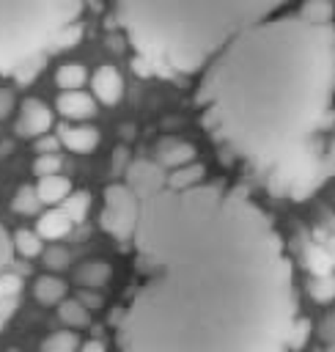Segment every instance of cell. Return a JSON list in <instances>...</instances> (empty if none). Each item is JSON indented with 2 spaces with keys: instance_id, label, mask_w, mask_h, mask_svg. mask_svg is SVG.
Returning <instances> with one entry per match:
<instances>
[{
  "instance_id": "obj_1",
  "label": "cell",
  "mask_w": 335,
  "mask_h": 352,
  "mask_svg": "<svg viewBox=\"0 0 335 352\" xmlns=\"http://www.w3.org/2000/svg\"><path fill=\"white\" fill-rule=\"evenodd\" d=\"M135 195L140 280L115 316L118 352H286L294 270L272 217L222 182Z\"/></svg>"
},
{
  "instance_id": "obj_2",
  "label": "cell",
  "mask_w": 335,
  "mask_h": 352,
  "mask_svg": "<svg viewBox=\"0 0 335 352\" xmlns=\"http://www.w3.org/2000/svg\"><path fill=\"white\" fill-rule=\"evenodd\" d=\"M200 121L275 192L297 198L319 179V135L335 99V28L272 16L225 44L195 88Z\"/></svg>"
},
{
  "instance_id": "obj_3",
  "label": "cell",
  "mask_w": 335,
  "mask_h": 352,
  "mask_svg": "<svg viewBox=\"0 0 335 352\" xmlns=\"http://www.w3.org/2000/svg\"><path fill=\"white\" fill-rule=\"evenodd\" d=\"M280 6L286 0H113V16L135 52V72L187 77Z\"/></svg>"
},
{
  "instance_id": "obj_4",
  "label": "cell",
  "mask_w": 335,
  "mask_h": 352,
  "mask_svg": "<svg viewBox=\"0 0 335 352\" xmlns=\"http://www.w3.org/2000/svg\"><path fill=\"white\" fill-rule=\"evenodd\" d=\"M82 0H0V74L27 77L49 50L80 38Z\"/></svg>"
},
{
  "instance_id": "obj_5",
  "label": "cell",
  "mask_w": 335,
  "mask_h": 352,
  "mask_svg": "<svg viewBox=\"0 0 335 352\" xmlns=\"http://www.w3.org/2000/svg\"><path fill=\"white\" fill-rule=\"evenodd\" d=\"M104 206H102V214H99V226L115 236V239H132V231H135V223H137V209H140V201L137 195L129 190L126 182H113L104 187Z\"/></svg>"
},
{
  "instance_id": "obj_6",
  "label": "cell",
  "mask_w": 335,
  "mask_h": 352,
  "mask_svg": "<svg viewBox=\"0 0 335 352\" xmlns=\"http://www.w3.org/2000/svg\"><path fill=\"white\" fill-rule=\"evenodd\" d=\"M49 129H52V110H49L41 99H36V96L22 99L19 116H16V124H14V132H16L19 138L36 140V138L47 135Z\"/></svg>"
},
{
  "instance_id": "obj_7",
  "label": "cell",
  "mask_w": 335,
  "mask_h": 352,
  "mask_svg": "<svg viewBox=\"0 0 335 352\" xmlns=\"http://www.w3.org/2000/svg\"><path fill=\"white\" fill-rule=\"evenodd\" d=\"M91 96L96 99V102H102V104H118L121 102V96H124V77H121V72L115 69V66H110V63H104V66H99L93 74H91Z\"/></svg>"
},
{
  "instance_id": "obj_8",
  "label": "cell",
  "mask_w": 335,
  "mask_h": 352,
  "mask_svg": "<svg viewBox=\"0 0 335 352\" xmlns=\"http://www.w3.org/2000/svg\"><path fill=\"white\" fill-rule=\"evenodd\" d=\"M58 140H60V146H66L74 154H91L99 146L102 135L91 124H63L58 129Z\"/></svg>"
},
{
  "instance_id": "obj_9",
  "label": "cell",
  "mask_w": 335,
  "mask_h": 352,
  "mask_svg": "<svg viewBox=\"0 0 335 352\" xmlns=\"http://www.w3.org/2000/svg\"><path fill=\"white\" fill-rule=\"evenodd\" d=\"M55 110L69 121H85L96 116V99L85 91H60L55 99Z\"/></svg>"
},
{
  "instance_id": "obj_10",
  "label": "cell",
  "mask_w": 335,
  "mask_h": 352,
  "mask_svg": "<svg viewBox=\"0 0 335 352\" xmlns=\"http://www.w3.org/2000/svg\"><path fill=\"white\" fill-rule=\"evenodd\" d=\"M195 160V146L187 143V140H178V138H162L157 143V157L154 162L165 170H176L181 165H189Z\"/></svg>"
},
{
  "instance_id": "obj_11",
  "label": "cell",
  "mask_w": 335,
  "mask_h": 352,
  "mask_svg": "<svg viewBox=\"0 0 335 352\" xmlns=\"http://www.w3.org/2000/svg\"><path fill=\"white\" fill-rule=\"evenodd\" d=\"M110 278H113V267L107 261H102V258H88L74 272V280L80 283V289H96V292L102 286H107Z\"/></svg>"
},
{
  "instance_id": "obj_12",
  "label": "cell",
  "mask_w": 335,
  "mask_h": 352,
  "mask_svg": "<svg viewBox=\"0 0 335 352\" xmlns=\"http://www.w3.org/2000/svg\"><path fill=\"white\" fill-rule=\"evenodd\" d=\"M33 297L38 305H60L66 300V280L47 272L33 280Z\"/></svg>"
},
{
  "instance_id": "obj_13",
  "label": "cell",
  "mask_w": 335,
  "mask_h": 352,
  "mask_svg": "<svg viewBox=\"0 0 335 352\" xmlns=\"http://www.w3.org/2000/svg\"><path fill=\"white\" fill-rule=\"evenodd\" d=\"M69 192H71V182H69L66 176H60V173L44 176V179H38V184H36V195H38V201L47 204V206H60V204L69 198Z\"/></svg>"
},
{
  "instance_id": "obj_14",
  "label": "cell",
  "mask_w": 335,
  "mask_h": 352,
  "mask_svg": "<svg viewBox=\"0 0 335 352\" xmlns=\"http://www.w3.org/2000/svg\"><path fill=\"white\" fill-rule=\"evenodd\" d=\"M71 220L60 212V206H55V209H49V212H44L38 220H36V234L41 236V239H60V236H66L69 231H71Z\"/></svg>"
},
{
  "instance_id": "obj_15",
  "label": "cell",
  "mask_w": 335,
  "mask_h": 352,
  "mask_svg": "<svg viewBox=\"0 0 335 352\" xmlns=\"http://www.w3.org/2000/svg\"><path fill=\"white\" fill-rule=\"evenodd\" d=\"M200 182H206V168L200 162L181 165L176 170H168V176H165V184L173 190H187V187H195Z\"/></svg>"
},
{
  "instance_id": "obj_16",
  "label": "cell",
  "mask_w": 335,
  "mask_h": 352,
  "mask_svg": "<svg viewBox=\"0 0 335 352\" xmlns=\"http://www.w3.org/2000/svg\"><path fill=\"white\" fill-rule=\"evenodd\" d=\"M55 82H58L60 91H82V85L88 82V72H85L82 63L69 60V63H60V66H58Z\"/></svg>"
},
{
  "instance_id": "obj_17",
  "label": "cell",
  "mask_w": 335,
  "mask_h": 352,
  "mask_svg": "<svg viewBox=\"0 0 335 352\" xmlns=\"http://www.w3.org/2000/svg\"><path fill=\"white\" fill-rule=\"evenodd\" d=\"M11 242H14V253H19L25 258H36L44 253V239L33 228H16Z\"/></svg>"
},
{
  "instance_id": "obj_18",
  "label": "cell",
  "mask_w": 335,
  "mask_h": 352,
  "mask_svg": "<svg viewBox=\"0 0 335 352\" xmlns=\"http://www.w3.org/2000/svg\"><path fill=\"white\" fill-rule=\"evenodd\" d=\"M299 16L310 25H332L335 6H332V0H305L299 6Z\"/></svg>"
},
{
  "instance_id": "obj_19",
  "label": "cell",
  "mask_w": 335,
  "mask_h": 352,
  "mask_svg": "<svg viewBox=\"0 0 335 352\" xmlns=\"http://www.w3.org/2000/svg\"><path fill=\"white\" fill-rule=\"evenodd\" d=\"M58 319L69 327V330H82L91 324V311H85L77 300H63L58 305Z\"/></svg>"
},
{
  "instance_id": "obj_20",
  "label": "cell",
  "mask_w": 335,
  "mask_h": 352,
  "mask_svg": "<svg viewBox=\"0 0 335 352\" xmlns=\"http://www.w3.org/2000/svg\"><path fill=\"white\" fill-rule=\"evenodd\" d=\"M88 209H91V192H85V190H71L69 198L60 204V212L71 223H82L88 217Z\"/></svg>"
},
{
  "instance_id": "obj_21",
  "label": "cell",
  "mask_w": 335,
  "mask_h": 352,
  "mask_svg": "<svg viewBox=\"0 0 335 352\" xmlns=\"http://www.w3.org/2000/svg\"><path fill=\"white\" fill-rule=\"evenodd\" d=\"M77 349H80V338L74 330H58L41 341V352H77Z\"/></svg>"
},
{
  "instance_id": "obj_22",
  "label": "cell",
  "mask_w": 335,
  "mask_h": 352,
  "mask_svg": "<svg viewBox=\"0 0 335 352\" xmlns=\"http://www.w3.org/2000/svg\"><path fill=\"white\" fill-rule=\"evenodd\" d=\"M305 267L310 270V275H332V258H330L327 248L308 245L305 248Z\"/></svg>"
},
{
  "instance_id": "obj_23",
  "label": "cell",
  "mask_w": 335,
  "mask_h": 352,
  "mask_svg": "<svg viewBox=\"0 0 335 352\" xmlns=\"http://www.w3.org/2000/svg\"><path fill=\"white\" fill-rule=\"evenodd\" d=\"M308 294L313 302L319 305H327L335 300V278L332 275H313L308 280Z\"/></svg>"
},
{
  "instance_id": "obj_24",
  "label": "cell",
  "mask_w": 335,
  "mask_h": 352,
  "mask_svg": "<svg viewBox=\"0 0 335 352\" xmlns=\"http://www.w3.org/2000/svg\"><path fill=\"white\" fill-rule=\"evenodd\" d=\"M38 206H41V201H38L33 184H22V187L14 192V198H11V209H14L16 214H36Z\"/></svg>"
},
{
  "instance_id": "obj_25",
  "label": "cell",
  "mask_w": 335,
  "mask_h": 352,
  "mask_svg": "<svg viewBox=\"0 0 335 352\" xmlns=\"http://www.w3.org/2000/svg\"><path fill=\"white\" fill-rule=\"evenodd\" d=\"M41 261H44V267L55 275V272H60V270L69 267V250H66L63 245H49V248H44Z\"/></svg>"
},
{
  "instance_id": "obj_26",
  "label": "cell",
  "mask_w": 335,
  "mask_h": 352,
  "mask_svg": "<svg viewBox=\"0 0 335 352\" xmlns=\"http://www.w3.org/2000/svg\"><path fill=\"white\" fill-rule=\"evenodd\" d=\"M58 170H60V157H58V154H38L36 162H33V173H36L38 179L55 176Z\"/></svg>"
},
{
  "instance_id": "obj_27",
  "label": "cell",
  "mask_w": 335,
  "mask_h": 352,
  "mask_svg": "<svg viewBox=\"0 0 335 352\" xmlns=\"http://www.w3.org/2000/svg\"><path fill=\"white\" fill-rule=\"evenodd\" d=\"M85 311H99L102 305H104V297L96 292V289H80L77 292V297H74Z\"/></svg>"
},
{
  "instance_id": "obj_28",
  "label": "cell",
  "mask_w": 335,
  "mask_h": 352,
  "mask_svg": "<svg viewBox=\"0 0 335 352\" xmlns=\"http://www.w3.org/2000/svg\"><path fill=\"white\" fill-rule=\"evenodd\" d=\"M14 258V242H11V234L5 231V226L0 223V272L11 264Z\"/></svg>"
},
{
  "instance_id": "obj_29",
  "label": "cell",
  "mask_w": 335,
  "mask_h": 352,
  "mask_svg": "<svg viewBox=\"0 0 335 352\" xmlns=\"http://www.w3.org/2000/svg\"><path fill=\"white\" fill-rule=\"evenodd\" d=\"M19 289H22V278H16V275H3V272H0V300L14 297Z\"/></svg>"
},
{
  "instance_id": "obj_30",
  "label": "cell",
  "mask_w": 335,
  "mask_h": 352,
  "mask_svg": "<svg viewBox=\"0 0 335 352\" xmlns=\"http://www.w3.org/2000/svg\"><path fill=\"white\" fill-rule=\"evenodd\" d=\"M58 148H60V140H58V135H41V138H36V151L38 154H58Z\"/></svg>"
},
{
  "instance_id": "obj_31",
  "label": "cell",
  "mask_w": 335,
  "mask_h": 352,
  "mask_svg": "<svg viewBox=\"0 0 335 352\" xmlns=\"http://www.w3.org/2000/svg\"><path fill=\"white\" fill-rule=\"evenodd\" d=\"M308 333H310V327H308V322H302V319H297V324H294V333H291V349H302L305 346V341H308Z\"/></svg>"
},
{
  "instance_id": "obj_32",
  "label": "cell",
  "mask_w": 335,
  "mask_h": 352,
  "mask_svg": "<svg viewBox=\"0 0 335 352\" xmlns=\"http://www.w3.org/2000/svg\"><path fill=\"white\" fill-rule=\"evenodd\" d=\"M319 336H321L324 341L335 344V311H330V314L321 319V324H319Z\"/></svg>"
},
{
  "instance_id": "obj_33",
  "label": "cell",
  "mask_w": 335,
  "mask_h": 352,
  "mask_svg": "<svg viewBox=\"0 0 335 352\" xmlns=\"http://www.w3.org/2000/svg\"><path fill=\"white\" fill-rule=\"evenodd\" d=\"M14 107H16L14 94H11L8 88H0V121H5V118L14 113Z\"/></svg>"
},
{
  "instance_id": "obj_34",
  "label": "cell",
  "mask_w": 335,
  "mask_h": 352,
  "mask_svg": "<svg viewBox=\"0 0 335 352\" xmlns=\"http://www.w3.org/2000/svg\"><path fill=\"white\" fill-rule=\"evenodd\" d=\"M129 162H132V160L126 157V148H124V146H118V148H115V157H113L115 170H126V168H129Z\"/></svg>"
},
{
  "instance_id": "obj_35",
  "label": "cell",
  "mask_w": 335,
  "mask_h": 352,
  "mask_svg": "<svg viewBox=\"0 0 335 352\" xmlns=\"http://www.w3.org/2000/svg\"><path fill=\"white\" fill-rule=\"evenodd\" d=\"M77 352H107V349H104L102 341H85V344H80Z\"/></svg>"
},
{
  "instance_id": "obj_36",
  "label": "cell",
  "mask_w": 335,
  "mask_h": 352,
  "mask_svg": "<svg viewBox=\"0 0 335 352\" xmlns=\"http://www.w3.org/2000/svg\"><path fill=\"white\" fill-rule=\"evenodd\" d=\"M327 253H330V258H332V267H335V236L330 239V248H327Z\"/></svg>"
},
{
  "instance_id": "obj_37",
  "label": "cell",
  "mask_w": 335,
  "mask_h": 352,
  "mask_svg": "<svg viewBox=\"0 0 335 352\" xmlns=\"http://www.w3.org/2000/svg\"><path fill=\"white\" fill-rule=\"evenodd\" d=\"M5 352H19V349H5Z\"/></svg>"
}]
</instances>
